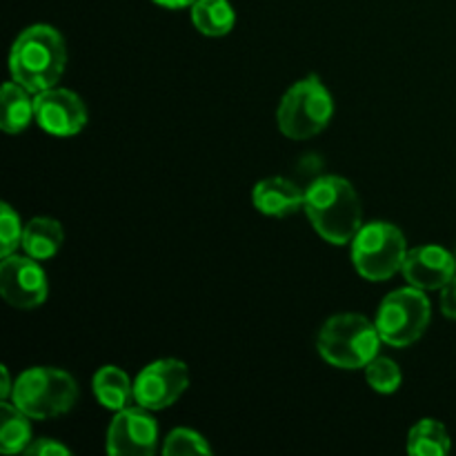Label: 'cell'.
Returning a JSON list of instances; mask_svg holds the SVG:
<instances>
[{"instance_id": "cell-21", "label": "cell", "mask_w": 456, "mask_h": 456, "mask_svg": "<svg viewBox=\"0 0 456 456\" xmlns=\"http://www.w3.org/2000/svg\"><path fill=\"white\" fill-rule=\"evenodd\" d=\"M163 452L167 456H191V454H212L208 441L194 430H187V428H178V430L169 432V436L165 439Z\"/></svg>"}, {"instance_id": "cell-13", "label": "cell", "mask_w": 456, "mask_h": 456, "mask_svg": "<svg viewBox=\"0 0 456 456\" xmlns=\"http://www.w3.org/2000/svg\"><path fill=\"white\" fill-rule=\"evenodd\" d=\"M254 205L265 216H289L305 205V191L283 176H272L254 187Z\"/></svg>"}, {"instance_id": "cell-17", "label": "cell", "mask_w": 456, "mask_h": 456, "mask_svg": "<svg viewBox=\"0 0 456 456\" xmlns=\"http://www.w3.org/2000/svg\"><path fill=\"white\" fill-rule=\"evenodd\" d=\"M191 22L205 36H227L236 25V12L227 0H196L191 4Z\"/></svg>"}, {"instance_id": "cell-23", "label": "cell", "mask_w": 456, "mask_h": 456, "mask_svg": "<svg viewBox=\"0 0 456 456\" xmlns=\"http://www.w3.org/2000/svg\"><path fill=\"white\" fill-rule=\"evenodd\" d=\"M25 452L29 456H67L69 454V448H65V445L53 439H38L34 444H29V448Z\"/></svg>"}, {"instance_id": "cell-1", "label": "cell", "mask_w": 456, "mask_h": 456, "mask_svg": "<svg viewBox=\"0 0 456 456\" xmlns=\"http://www.w3.org/2000/svg\"><path fill=\"white\" fill-rule=\"evenodd\" d=\"M305 209L312 227L332 245L352 243L363 227V209L354 187L341 176H321L305 190Z\"/></svg>"}, {"instance_id": "cell-10", "label": "cell", "mask_w": 456, "mask_h": 456, "mask_svg": "<svg viewBox=\"0 0 456 456\" xmlns=\"http://www.w3.org/2000/svg\"><path fill=\"white\" fill-rule=\"evenodd\" d=\"M151 410L125 408L116 412L110 430H107V452L125 456H150L159 448V426Z\"/></svg>"}, {"instance_id": "cell-5", "label": "cell", "mask_w": 456, "mask_h": 456, "mask_svg": "<svg viewBox=\"0 0 456 456\" xmlns=\"http://www.w3.org/2000/svg\"><path fill=\"white\" fill-rule=\"evenodd\" d=\"M334 114V102L323 80L316 76L298 80L289 87L279 105V129L288 138L305 141L316 136L330 125Z\"/></svg>"}, {"instance_id": "cell-4", "label": "cell", "mask_w": 456, "mask_h": 456, "mask_svg": "<svg viewBox=\"0 0 456 456\" xmlns=\"http://www.w3.org/2000/svg\"><path fill=\"white\" fill-rule=\"evenodd\" d=\"M76 401L78 386L65 370L31 368L25 370L13 383L12 403L36 421L69 412Z\"/></svg>"}, {"instance_id": "cell-15", "label": "cell", "mask_w": 456, "mask_h": 456, "mask_svg": "<svg viewBox=\"0 0 456 456\" xmlns=\"http://www.w3.org/2000/svg\"><path fill=\"white\" fill-rule=\"evenodd\" d=\"M94 395H96L98 403L107 410H120L129 408L134 399V383L129 381L127 374L116 365H105L94 377Z\"/></svg>"}, {"instance_id": "cell-26", "label": "cell", "mask_w": 456, "mask_h": 456, "mask_svg": "<svg viewBox=\"0 0 456 456\" xmlns=\"http://www.w3.org/2000/svg\"><path fill=\"white\" fill-rule=\"evenodd\" d=\"M12 392H13L12 377H9V370L3 368V386H0V395H3V399H7V396H12Z\"/></svg>"}, {"instance_id": "cell-25", "label": "cell", "mask_w": 456, "mask_h": 456, "mask_svg": "<svg viewBox=\"0 0 456 456\" xmlns=\"http://www.w3.org/2000/svg\"><path fill=\"white\" fill-rule=\"evenodd\" d=\"M154 3L167 9H183V7H191L196 0H154Z\"/></svg>"}, {"instance_id": "cell-24", "label": "cell", "mask_w": 456, "mask_h": 456, "mask_svg": "<svg viewBox=\"0 0 456 456\" xmlns=\"http://www.w3.org/2000/svg\"><path fill=\"white\" fill-rule=\"evenodd\" d=\"M441 312L456 321V276L441 288Z\"/></svg>"}, {"instance_id": "cell-20", "label": "cell", "mask_w": 456, "mask_h": 456, "mask_svg": "<svg viewBox=\"0 0 456 456\" xmlns=\"http://www.w3.org/2000/svg\"><path fill=\"white\" fill-rule=\"evenodd\" d=\"M365 377H368L370 387L381 392V395H392V392L399 390L401 386L399 365L392 359H386V356H377V359L365 368Z\"/></svg>"}, {"instance_id": "cell-7", "label": "cell", "mask_w": 456, "mask_h": 456, "mask_svg": "<svg viewBox=\"0 0 456 456\" xmlns=\"http://www.w3.org/2000/svg\"><path fill=\"white\" fill-rule=\"evenodd\" d=\"M430 325V301L419 288H403L383 298L377 314V328L383 343L408 347L423 337Z\"/></svg>"}, {"instance_id": "cell-19", "label": "cell", "mask_w": 456, "mask_h": 456, "mask_svg": "<svg viewBox=\"0 0 456 456\" xmlns=\"http://www.w3.org/2000/svg\"><path fill=\"white\" fill-rule=\"evenodd\" d=\"M408 452L417 456H444L450 452V435L444 423L421 419L408 435Z\"/></svg>"}, {"instance_id": "cell-14", "label": "cell", "mask_w": 456, "mask_h": 456, "mask_svg": "<svg viewBox=\"0 0 456 456\" xmlns=\"http://www.w3.org/2000/svg\"><path fill=\"white\" fill-rule=\"evenodd\" d=\"M29 94V89L18 85L16 80L4 83L3 96H0V107H3V111H0V127L7 134H20L36 118V107Z\"/></svg>"}, {"instance_id": "cell-3", "label": "cell", "mask_w": 456, "mask_h": 456, "mask_svg": "<svg viewBox=\"0 0 456 456\" xmlns=\"http://www.w3.org/2000/svg\"><path fill=\"white\" fill-rule=\"evenodd\" d=\"M381 334L363 314H337L319 334V354L341 370L368 368L379 356Z\"/></svg>"}, {"instance_id": "cell-12", "label": "cell", "mask_w": 456, "mask_h": 456, "mask_svg": "<svg viewBox=\"0 0 456 456\" xmlns=\"http://www.w3.org/2000/svg\"><path fill=\"white\" fill-rule=\"evenodd\" d=\"M401 272L410 285L423 292L441 289L456 276V256L439 245H421V248L408 249Z\"/></svg>"}, {"instance_id": "cell-9", "label": "cell", "mask_w": 456, "mask_h": 456, "mask_svg": "<svg viewBox=\"0 0 456 456\" xmlns=\"http://www.w3.org/2000/svg\"><path fill=\"white\" fill-rule=\"evenodd\" d=\"M47 276L31 256L3 258L0 263V294L4 301L20 310H34L47 298Z\"/></svg>"}, {"instance_id": "cell-8", "label": "cell", "mask_w": 456, "mask_h": 456, "mask_svg": "<svg viewBox=\"0 0 456 456\" xmlns=\"http://www.w3.org/2000/svg\"><path fill=\"white\" fill-rule=\"evenodd\" d=\"M190 386V372L183 361L160 359L142 368L134 381V401L147 410H165L181 399Z\"/></svg>"}, {"instance_id": "cell-22", "label": "cell", "mask_w": 456, "mask_h": 456, "mask_svg": "<svg viewBox=\"0 0 456 456\" xmlns=\"http://www.w3.org/2000/svg\"><path fill=\"white\" fill-rule=\"evenodd\" d=\"M22 232L25 227L20 225V216L13 212L9 203H3V214H0V256L7 258L12 256L22 245Z\"/></svg>"}, {"instance_id": "cell-2", "label": "cell", "mask_w": 456, "mask_h": 456, "mask_svg": "<svg viewBox=\"0 0 456 456\" xmlns=\"http://www.w3.org/2000/svg\"><path fill=\"white\" fill-rule=\"evenodd\" d=\"M67 65V47L58 29L49 25L27 27L13 43L9 53V69L13 80L40 94L56 87Z\"/></svg>"}, {"instance_id": "cell-16", "label": "cell", "mask_w": 456, "mask_h": 456, "mask_svg": "<svg viewBox=\"0 0 456 456\" xmlns=\"http://www.w3.org/2000/svg\"><path fill=\"white\" fill-rule=\"evenodd\" d=\"M62 239V227L61 223L53 218H34L25 225L22 232V248H25L27 256L36 258V261H47V258L56 256L61 249Z\"/></svg>"}, {"instance_id": "cell-18", "label": "cell", "mask_w": 456, "mask_h": 456, "mask_svg": "<svg viewBox=\"0 0 456 456\" xmlns=\"http://www.w3.org/2000/svg\"><path fill=\"white\" fill-rule=\"evenodd\" d=\"M3 410V421H0V450L4 454L25 452L31 444V423L22 410L13 403L4 401L0 405Z\"/></svg>"}, {"instance_id": "cell-6", "label": "cell", "mask_w": 456, "mask_h": 456, "mask_svg": "<svg viewBox=\"0 0 456 456\" xmlns=\"http://www.w3.org/2000/svg\"><path fill=\"white\" fill-rule=\"evenodd\" d=\"M408 243L403 232L392 223H368L352 239V261L368 281H387L403 267Z\"/></svg>"}, {"instance_id": "cell-11", "label": "cell", "mask_w": 456, "mask_h": 456, "mask_svg": "<svg viewBox=\"0 0 456 456\" xmlns=\"http://www.w3.org/2000/svg\"><path fill=\"white\" fill-rule=\"evenodd\" d=\"M34 107L38 125L52 136H76L87 125V107H85L83 98L71 89H45V92L36 94Z\"/></svg>"}]
</instances>
